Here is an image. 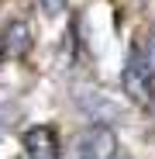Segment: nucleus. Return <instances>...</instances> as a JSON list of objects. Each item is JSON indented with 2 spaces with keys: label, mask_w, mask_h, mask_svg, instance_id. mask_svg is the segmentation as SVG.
<instances>
[{
  "label": "nucleus",
  "mask_w": 155,
  "mask_h": 159,
  "mask_svg": "<svg viewBox=\"0 0 155 159\" xmlns=\"http://www.w3.org/2000/svg\"><path fill=\"white\" fill-rule=\"evenodd\" d=\"M121 87H124L127 100H135L138 107H152L155 104V76L145 66L138 45H131V52H127V62L121 69Z\"/></svg>",
  "instance_id": "f257e3e1"
},
{
  "label": "nucleus",
  "mask_w": 155,
  "mask_h": 159,
  "mask_svg": "<svg viewBox=\"0 0 155 159\" xmlns=\"http://www.w3.org/2000/svg\"><path fill=\"white\" fill-rule=\"evenodd\" d=\"M117 135L107 125H90L83 128L72 142V159H117Z\"/></svg>",
  "instance_id": "f03ea898"
},
{
  "label": "nucleus",
  "mask_w": 155,
  "mask_h": 159,
  "mask_svg": "<svg viewBox=\"0 0 155 159\" xmlns=\"http://www.w3.org/2000/svg\"><path fill=\"white\" fill-rule=\"evenodd\" d=\"M21 142H24V159H62L59 131L52 125H31Z\"/></svg>",
  "instance_id": "7ed1b4c3"
},
{
  "label": "nucleus",
  "mask_w": 155,
  "mask_h": 159,
  "mask_svg": "<svg viewBox=\"0 0 155 159\" xmlns=\"http://www.w3.org/2000/svg\"><path fill=\"white\" fill-rule=\"evenodd\" d=\"M31 45H35V31H31L28 21H11L4 28V35H0V48L11 59H28Z\"/></svg>",
  "instance_id": "20e7f679"
},
{
  "label": "nucleus",
  "mask_w": 155,
  "mask_h": 159,
  "mask_svg": "<svg viewBox=\"0 0 155 159\" xmlns=\"http://www.w3.org/2000/svg\"><path fill=\"white\" fill-rule=\"evenodd\" d=\"M138 52H141V59H145V66L152 69V76H155V28L145 35V42L138 45Z\"/></svg>",
  "instance_id": "39448f33"
},
{
  "label": "nucleus",
  "mask_w": 155,
  "mask_h": 159,
  "mask_svg": "<svg viewBox=\"0 0 155 159\" xmlns=\"http://www.w3.org/2000/svg\"><path fill=\"white\" fill-rule=\"evenodd\" d=\"M66 4H69V0H38V7H41L45 17H59L66 11Z\"/></svg>",
  "instance_id": "423d86ee"
},
{
  "label": "nucleus",
  "mask_w": 155,
  "mask_h": 159,
  "mask_svg": "<svg viewBox=\"0 0 155 159\" xmlns=\"http://www.w3.org/2000/svg\"><path fill=\"white\" fill-rule=\"evenodd\" d=\"M0 59H4V48H0Z\"/></svg>",
  "instance_id": "0eeeda50"
},
{
  "label": "nucleus",
  "mask_w": 155,
  "mask_h": 159,
  "mask_svg": "<svg viewBox=\"0 0 155 159\" xmlns=\"http://www.w3.org/2000/svg\"><path fill=\"white\" fill-rule=\"evenodd\" d=\"M152 142H155V131H152Z\"/></svg>",
  "instance_id": "6e6552de"
}]
</instances>
